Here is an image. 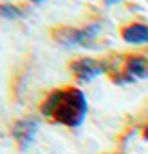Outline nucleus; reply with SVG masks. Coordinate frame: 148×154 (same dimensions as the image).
<instances>
[{
	"label": "nucleus",
	"instance_id": "nucleus-1",
	"mask_svg": "<svg viewBox=\"0 0 148 154\" xmlns=\"http://www.w3.org/2000/svg\"><path fill=\"white\" fill-rule=\"evenodd\" d=\"M87 112H89V102H87L85 93L80 87L71 85V87L61 89L59 106L56 109L54 121L69 128H80L85 123Z\"/></svg>",
	"mask_w": 148,
	"mask_h": 154
},
{
	"label": "nucleus",
	"instance_id": "nucleus-2",
	"mask_svg": "<svg viewBox=\"0 0 148 154\" xmlns=\"http://www.w3.org/2000/svg\"><path fill=\"white\" fill-rule=\"evenodd\" d=\"M102 32L100 23H91L82 28L72 26H58L52 30V39L63 47H87L91 41H95Z\"/></svg>",
	"mask_w": 148,
	"mask_h": 154
},
{
	"label": "nucleus",
	"instance_id": "nucleus-3",
	"mask_svg": "<svg viewBox=\"0 0 148 154\" xmlns=\"http://www.w3.org/2000/svg\"><path fill=\"white\" fill-rule=\"evenodd\" d=\"M69 69L78 80V84H89L98 76L111 72L109 63L106 60H96V58H78L69 63Z\"/></svg>",
	"mask_w": 148,
	"mask_h": 154
},
{
	"label": "nucleus",
	"instance_id": "nucleus-4",
	"mask_svg": "<svg viewBox=\"0 0 148 154\" xmlns=\"http://www.w3.org/2000/svg\"><path fill=\"white\" fill-rule=\"evenodd\" d=\"M37 130H39V121L37 119L22 117V119L15 121L13 126H11V137L15 139L17 147L20 150H26L33 143V139H35Z\"/></svg>",
	"mask_w": 148,
	"mask_h": 154
},
{
	"label": "nucleus",
	"instance_id": "nucleus-5",
	"mask_svg": "<svg viewBox=\"0 0 148 154\" xmlns=\"http://www.w3.org/2000/svg\"><path fill=\"white\" fill-rule=\"evenodd\" d=\"M122 72L128 74L133 82L135 80H146L148 78V56H144V54L126 56V60L122 63Z\"/></svg>",
	"mask_w": 148,
	"mask_h": 154
},
{
	"label": "nucleus",
	"instance_id": "nucleus-6",
	"mask_svg": "<svg viewBox=\"0 0 148 154\" xmlns=\"http://www.w3.org/2000/svg\"><path fill=\"white\" fill-rule=\"evenodd\" d=\"M120 39L128 45H148V24L135 20V23L122 26Z\"/></svg>",
	"mask_w": 148,
	"mask_h": 154
},
{
	"label": "nucleus",
	"instance_id": "nucleus-7",
	"mask_svg": "<svg viewBox=\"0 0 148 154\" xmlns=\"http://www.w3.org/2000/svg\"><path fill=\"white\" fill-rule=\"evenodd\" d=\"M59 98H61V89H54L50 91L47 97H44V100L39 104V113L47 119H54L56 115V109L59 106Z\"/></svg>",
	"mask_w": 148,
	"mask_h": 154
},
{
	"label": "nucleus",
	"instance_id": "nucleus-8",
	"mask_svg": "<svg viewBox=\"0 0 148 154\" xmlns=\"http://www.w3.org/2000/svg\"><path fill=\"white\" fill-rule=\"evenodd\" d=\"M0 17L9 19V20H17V19L24 17V11H22L19 6H15V4L4 2V4H0Z\"/></svg>",
	"mask_w": 148,
	"mask_h": 154
},
{
	"label": "nucleus",
	"instance_id": "nucleus-9",
	"mask_svg": "<svg viewBox=\"0 0 148 154\" xmlns=\"http://www.w3.org/2000/svg\"><path fill=\"white\" fill-rule=\"evenodd\" d=\"M122 0H104V4L107 6V8H111V6H117V4H120Z\"/></svg>",
	"mask_w": 148,
	"mask_h": 154
},
{
	"label": "nucleus",
	"instance_id": "nucleus-10",
	"mask_svg": "<svg viewBox=\"0 0 148 154\" xmlns=\"http://www.w3.org/2000/svg\"><path fill=\"white\" fill-rule=\"evenodd\" d=\"M141 136H143V139H144V141H148V125H146V126L143 128V132H141Z\"/></svg>",
	"mask_w": 148,
	"mask_h": 154
},
{
	"label": "nucleus",
	"instance_id": "nucleus-11",
	"mask_svg": "<svg viewBox=\"0 0 148 154\" xmlns=\"http://www.w3.org/2000/svg\"><path fill=\"white\" fill-rule=\"evenodd\" d=\"M28 2H32V4H43L44 0H28Z\"/></svg>",
	"mask_w": 148,
	"mask_h": 154
}]
</instances>
